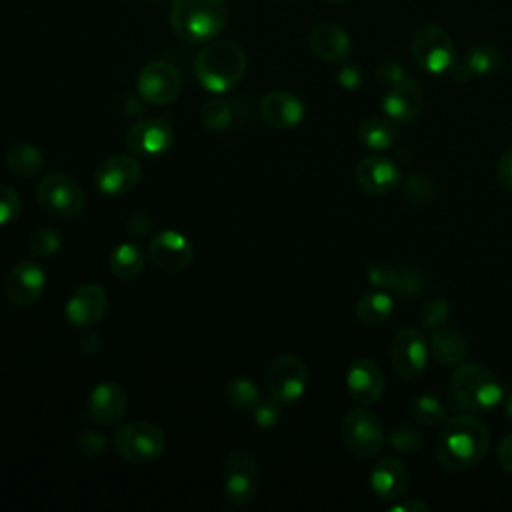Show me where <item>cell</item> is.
Here are the masks:
<instances>
[{
    "label": "cell",
    "instance_id": "cell-1",
    "mask_svg": "<svg viewBox=\"0 0 512 512\" xmlns=\"http://www.w3.org/2000/svg\"><path fill=\"white\" fill-rule=\"evenodd\" d=\"M490 444V434L484 422L462 414L450 418L436 442V458L448 470H468L476 466Z\"/></svg>",
    "mask_w": 512,
    "mask_h": 512
},
{
    "label": "cell",
    "instance_id": "cell-2",
    "mask_svg": "<svg viewBox=\"0 0 512 512\" xmlns=\"http://www.w3.org/2000/svg\"><path fill=\"white\" fill-rule=\"evenodd\" d=\"M246 68V52L234 40H210L194 60L196 80L212 94L234 88L246 74Z\"/></svg>",
    "mask_w": 512,
    "mask_h": 512
},
{
    "label": "cell",
    "instance_id": "cell-3",
    "mask_svg": "<svg viewBox=\"0 0 512 512\" xmlns=\"http://www.w3.org/2000/svg\"><path fill=\"white\" fill-rule=\"evenodd\" d=\"M226 22V0H172L170 26L184 42H210L224 30Z\"/></svg>",
    "mask_w": 512,
    "mask_h": 512
},
{
    "label": "cell",
    "instance_id": "cell-4",
    "mask_svg": "<svg viewBox=\"0 0 512 512\" xmlns=\"http://www.w3.org/2000/svg\"><path fill=\"white\" fill-rule=\"evenodd\" d=\"M450 398L458 408L484 412L502 400V384L488 366L460 362L450 376Z\"/></svg>",
    "mask_w": 512,
    "mask_h": 512
},
{
    "label": "cell",
    "instance_id": "cell-5",
    "mask_svg": "<svg viewBox=\"0 0 512 512\" xmlns=\"http://www.w3.org/2000/svg\"><path fill=\"white\" fill-rule=\"evenodd\" d=\"M410 56L426 74H446L456 64V48L450 34L436 24H422L410 40Z\"/></svg>",
    "mask_w": 512,
    "mask_h": 512
},
{
    "label": "cell",
    "instance_id": "cell-6",
    "mask_svg": "<svg viewBox=\"0 0 512 512\" xmlns=\"http://www.w3.org/2000/svg\"><path fill=\"white\" fill-rule=\"evenodd\" d=\"M114 448L120 458L130 464H150L162 456L166 448L164 432L144 420L122 424L114 434Z\"/></svg>",
    "mask_w": 512,
    "mask_h": 512
},
{
    "label": "cell",
    "instance_id": "cell-7",
    "mask_svg": "<svg viewBox=\"0 0 512 512\" xmlns=\"http://www.w3.org/2000/svg\"><path fill=\"white\" fill-rule=\"evenodd\" d=\"M42 210L54 218H74L82 214L86 206V196L76 180L66 174H48L38 184L36 192Z\"/></svg>",
    "mask_w": 512,
    "mask_h": 512
},
{
    "label": "cell",
    "instance_id": "cell-8",
    "mask_svg": "<svg viewBox=\"0 0 512 512\" xmlns=\"http://www.w3.org/2000/svg\"><path fill=\"white\" fill-rule=\"evenodd\" d=\"M340 434L346 448L360 458H372L384 446L382 422L368 408H354L346 412L342 418Z\"/></svg>",
    "mask_w": 512,
    "mask_h": 512
},
{
    "label": "cell",
    "instance_id": "cell-9",
    "mask_svg": "<svg viewBox=\"0 0 512 512\" xmlns=\"http://www.w3.org/2000/svg\"><path fill=\"white\" fill-rule=\"evenodd\" d=\"M258 462L246 448H236L226 458L224 494L228 504L242 508L250 504L258 490Z\"/></svg>",
    "mask_w": 512,
    "mask_h": 512
},
{
    "label": "cell",
    "instance_id": "cell-10",
    "mask_svg": "<svg viewBox=\"0 0 512 512\" xmlns=\"http://www.w3.org/2000/svg\"><path fill=\"white\" fill-rule=\"evenodd\" d=\"M306 382V364L292 354L278 356L266 372V388L270 396L280 404H292L300 400L306 390Z\"/></svg>",
    "mask_w": 512,
    "mask_h": 512
},
{
    "label": "cell",
    "instance_id": "cell-11",
    "mask_svg": "<svg viewBox=\"0 0 512 512\" xmlns=\"http://www.w3.org/2000/svg\"><path fill=\"white\" fill-rule=\"evenodd\" d=\"M136 90L148 104L164 106L180 96L182 78L172 64L164 60H154L138 72Z\"/></svg>",
    "mask_w": 512,
    "mask_h": 512
},
{
    "label": "cell",
    "instance_id": "cell-12",
    "mask_svg": "<svg viewBox=\"0 0 512 512\" xmlns=\"http://www.w3.org/2000/svg\"><path fill=\"white\" fill-rule=\"evenodd\" d=\"M392 368L406 380L418 378L428 362V344L418 328H400L392 340Z\"/></svg>",
    "mask_w": 512,
    "mask_h": 512
},
{
    "label": "cell",
    "instance_id": "cell-13",
    "mask_svg": "<svg viewBox=\"0 0 512 512\" xmlns=\"http://www.w3.org/2000/svg\"><path fill=\"white\" fill-rule=\"evenodd\" d=\"M140 176H142V166L138 158L130 154H114L96 168L94 182L102 194L118 196L128 192L132 186H136Z\"/></svg>",
    "mask_w": 512,
    "mask_h": 512
},
{
    "label": "cell",
    "instance_id": "cell-14",
    "mask_svg": "<svg viewBox=\"0 0 512 512\" xmlns=\"http://www.w3.org/2000/svg\"><path fill=\"white\" fill-rule=\"evenodd\" d=\"M148 256L158 270L174 274L192 262L194 250L190 240L178 230H162L150 240Z\"/></svg>",
    "mask_w": 512,
    "mask_h": 512
},
{
    "label": "cell",
    "instance_id": "cell-15",
    "mask_svg": "<svg viewBox=\"0 0 512 512\" xmlns=\"http://www.w3.org/2000/svg\"><path fill=\"white\" fill-rule=\"evenodd\" d=\"M44 286V268L32 260H20L10 268L4 282V292L14 306H30L42 296Z\"/></svg>",
    "mask_w": 512,
    "mask_h": 512
},
{
    "label": "cell",
    "instance_id": "cell-16",
    "mask_svg": "<svg viewBox=\"0 0 512 512\" xmlns=\"http://www.w3.org/2000/svg\"><path fill=\"white\" fill-rule=\"evenodd\" d=\"M174 144V132L160 118H144L134 122L126 132V146L142 156H162Z\"/></svg>",
    "mask_w": 512,
    "mask_h": 512
},
{
    "label": "cell",
    "instance_id": "cell-17",
    "mask_svg": "<svg viewBox=\"0 0 512 512\" xmlns=\"http://www.w3.org/2000/svg\"><path fill=\"white\" fill-rule=\"evenodd\" d=\"M368 282L378 290H392L402 296H418L424 290L422 272L410 266H396L390 262H376L368 270Z\"/></svg>",
    "mask_w": 512,
    "mask_h": 512
},
{
    "label": "cell",
    "instance_id": "cell-18",
    "mask_svg": "<svg viewBox=\"0 0 512 512\" xmlns=\"http://www.w3.org/2000/svg\"><path fill=\"white\" fill-rule=\"evenodd\" d=\"M424 90L416 80H406L398 86H392L382 96V110L388 118L396 122H412L416 120L424 110Z\"/></svg>",
    "mask_w": 512,
    "mask_h": 512
},
{
    "label": "cell",
    "instance_id": "cell-19",
    "mask_svg": "<svg viewBox=\"0 0 512 512\" xmlns=\"http://www.w3.org/2000/svg\"><path fill=\"white\" fill-rule=\"evenodd\" d=\"M108 308V294L98 284H82L66 302V318L74 326L96 324Z\"/></svg>",
    "mask_w": 512,
    "mask_h": 512
},
{
    "label": "cell",
    "instance_id": "cell-20",
    "mask_svg": "<svg viewBox=\"0 0 512 512\" xmlns=\"http://www.w3.org/2000/svg\"><path fill=\"white\" fill-rule=\"evenodd\" d=\"M346 386L350 396L364 404H376L384 394V376L376 362L368 358L354 360L346 372Z\"/></svg>",
    "mask_w": 512,
    "mask_h": 512
},
{
    "label": "cell",
    "instance_id": "cell-21",
    "mask_svg": "<svg viewBox=\"0 0 512 512\" xmlns=\"http://www.w3.org/2000/svg\"><path fill=\"white\" fill-rule=\"evenodd\" d=\"M304 112L302 100L286 90H272L260 100V114L272 128H296L304 120Z\"/></svg>",
    "mask_w": 512,
    "mask_h": 512
},
{
    "label": "cell",
    "instance_id": "cell-22",
    "mask_svg": "<svg viewBox=\"0 0 512 512\" xmlns=\"http://www.w3.org/2000/svg\"><path fill=\"white\" fill-rule=\"evenodd\" d=\"M356 180L370 194H388L400 184V170L384 156H364L356 164Z\"/></svg>",
    "mask_w": 512,
    "mask_h": 512
},
{
    "label": "cell",
    "instance_id": "cell-23",
    "mask_svg": "<svg viewBox=\"0 0 512 512\" xmlns=\"http://www.w3.org/2000/svg\"><path fill=\"white\" fill-rule=\"evenodd\" d=\"M128 406L126 390L116 382H100L88 398L90 418L98 424L118 422Z\"/></svg>",
    "mask_w": 512,
    "mask_h": 512
},
{
    "label": "cell",
    "instance_id": "cell-24",
    "mask_svg": "<svg viewBox=\"0 0 512 512\" xmlns=\"http://www.w3.org/2000/svg\"><path fill=\"white\" fill-rule=\"evenodd\" d=\"M310 48L320 60L340 64L350 56L352 40L338 24L324 22L310 32Z\"/></svg>",
    "mask_w": 512,
    "mask_h": 512
},
{
    "label": "cell",
    "instance_id": "cell-25",
    "mask_svg": "<svg viewBox=\"0 0 512 512\" xmlns=\"http://www.w3.org/2000/svg\"><path fill=\"white\" fill-rule=\"evenodd\" d=\"M502 66V52L488 42L472 46L462 62H456L452 76L456 82H468L474 76H490Z\"/></svg>",
    "mask_w": 512,
    "mask_h": 512
},
{
    "label": "cell",
    "instance_id": "cell-26",
    "mask_svg": "<svg viewBox=\"0 0 512 512\" xmlns=\"http://www.w3.org/2000/svg\"><path fill=\"white\" fill-rule=\"evenodd\" d=\"M408 486V470L396 458H382L370 470V488L372 492L382 498H400Z\"/></svg>",
    "mask_w": 512,
    "mask_h": 512
},
{
    "label": "cell",
    "instance_id": "cell-27",
    "mask_svg": "<svg viewBox=\"0 0 512 512\" xmlns=\"http://www.w3.org/2000/svg\"><path fill=\"white\" fill-rule=\"evenodd\" d=\"M430 352L440 364L456 366L464 360V356L468 352V340L456 328L442 326L432 332Z\"/></svg>",
    "mask_w": 512,
    "mask_h": 512
},
{
    "label": "cell",
    "instance_id": "cell-28",
    "mask_svg": "<svg viewBox=\"0 0 512 512\" xmlns=\"http://www.w3.org/2000/svg\"><path fill=\"white\" fill-rule=\"evenodd\" d=\"M6 166L18 178H32L44 168V154L30 142H18L8 148Z\"/></svg>",
    "mask_w": 512,
    "mask_h": 512
},
{
    "label": "cell",
    "instance_id": "cell-29",
    "mask_svg": "<svg viewBox=\"0 0 512 512\" xmlns=\"http://www.w3.org/2000/svg\"><path fill=\"white\" fill-rule=\"evenodd\" d=\"M394 310L392 298L384 290H374L364 294L356 304V318L364 326H380L384 324Z\"/></svg>",
    "mask_w": 512,
    "mask_h": 512
},
{
    "label": "cell",
    "instance_id": "cell-30",
    "mask_svg": "<svg viewBox=\"0 0 512 512\" xmlns=\"http://www.w3.org/2000/svg\"><path fill=\"white\" fill-rule=\"evenodd\" d=\"M358 140L372 150H386L398 140V128L386 118H368L358 126Z\"/></svg>",
    "mask_w": 512,
    "mask_h": 512
},
{
    "label": "cell",
    "instance_id": "cell-31",
    "mask_svg": "<svg viewBox=\"0 0 512 512\" xmlns=\"http://www.w3.org/2000/svg\"><path fill=\"white\" fill-rule=\"evenodd\" d=\"M108 266L116 278L134 280L140 276V272L144 268V254L136 244L124 242L114 248V252L110 254V260H108Z\"/></svg>",
    "mask_w": 512,
    "mask_h": 512
},
{
    "label": "cell",
    "instance_id": "cell-32",
    "mask_svg": "<svg viewBox=\"0 0 512 512\" xmlns=\"http://www.w3.org/2000/svg\"><path fill=\"white\" fill-rule=\"evenodd\" d=\"M226 398L240 412L254 410L256 404L262 400L258 386L250 378H234V380H230L226 384Z\"/></svg>",
    "mask_w": 512,
    "mask_h": 512
},
{
    "label": "cell",
    "instance_id": "cell-33",
    "mask_svg": "<svg viewBox=\"0 0 512 512\" xmlns=\"http://www.w3.org/2000/svg\"><path fill=\"white\" fill-rule=\"evenodd\" d=\"M200 122L210 132H224L232 124V108L222 98H208L200 108Z\"/></svg>",
    "mask_w": 512,
    "mask_h": 512
},
{
    "label": "cell",
    "instance_id": "cell-34",
    "mask_svg": "<svg viewBox=\"0 0 512 512\" xmlns=\"http://www.w3.org/2000/svg\"><path fill=\"white\" fill-rule=\"evenodd\" d=\"M410 412H412L414 420L420 422L422 426H436L446 420L444 402L432 394H422V396L414 398L410 404Z\"/></svg>",
    "mask_w": 512,
    "mask_h": 512
},
{
    "label": "cell",
    "instance_id": "cell-35",
    "mask_svg": "<svg viewBox=\"0 0 512 512\" xmlns=\"http://www.w3.org/2000/svg\"><path fill=\"white\" fill-rule=\"evenodd\" d=\"M60 232L54 228H36L28 238V248L34 256H52L60 250Z\"/></svg>",
    "mask_w": 512,
    "mask_h": 512
},
{
    "label": "cell",
    "instance_id": "cell-36",
    "mask_svg": "<svg viewBox=\"0 0 512 512\" xmlns=\"http://www.w3.org/2000/svg\"><path fill=\"white\" fill-rule=\"evenodd\" d=\"M450 318V304L444 298H432L424 302L420 310V320L428 330H438Z\"/></svg>",
    "mask_w": 512,
    "mask_h": 512
},
{
    "label": "cell",
    "instance_id": "cell-37",
    "mask_svg": "<svg viewBox=\"0 0 512 512\" xmlns=\"http://www.w3.org/2000/svg\"><path fill=\"white\" fill-rule=\"evenodd\" d=\"M390 446L392 450L400 452V454H414L422 448V436L416 428L412 426H396L392 436H390Z\"/></svg>",
    "mask_w": 512,
    "mask_h": 512
},
{
    "label": "cell",
    "instance_id": "cell-38",
    "mask_svg": "<svg viewBox=\"0 0 512 512\" xmlns=\"http://www.w3.org/2000/svg\"><path fill=\"white\" fill-rule=\"evenodd\" d=\"M404 194L414 204H426L434 198V184L424 174H410L404 180Z\"/></svg>",
    "mask_w": 512,
    "mask_h": 512
},
{
    "label": "cell",
    "instance_id": "cell-39",
    "mask_svg": "<svg viewBox=\"0 0 512 512\" xmlns=\"http://www.w3.org/2000/svg\"><path fill=\"white\" fill-rule=\"evenodd\" d=\"M374 76H376V80H378L380 84H384L386 88H392V86H398V84L410 80L408 70H406L402 64L394 62V60H386V62L378 64L376 70H374Z\"/></svg>",
    "mask_w": 512,
    "mask_h": 512
},
{
    "label": "cell",
    "instance_id": "cell-40",
    "mask_svg": "<svg viewBox=\"0 0 512 512\" xmlns=\"http://www.w3.org/2000/svg\"><path fill=\"white\" fill-rule=\"evenodd\" d=\"M20 214V196L14 188L0 184V226L12 222Z\"/></svg>",
    "mask_w": 512,
    "mask_h": 512
},
{
    "label": "cell",
    "instance_id": "cell-41",
    "mask_svg": "<svg viewBox=\"0 0 512 512\" xmlns=\"http://www.w3.org/2000/svg\"><path fill=\"white\" fill-rule=\"evenodd\" d=\"M254 420L260 428H272L280 422V402L274 398L260 400L254 408Z\"/></svg>",
    "mask_w": 512,
    "mask_h": 512
},
{
    "label": "cell",
    "instance_id": "cell-42",
    "mask_svg": "<svg viewBox=\"0 0 512 512\" xmlns=\"http://www.w3.org/2000/svg\"><path fill=\"white\" fill-rule=\"evenodd\" d=\"M336 80L338 84L344 88V90H358L362 86V80H364V74H362V68L356 66V64H344L338 74H336Z\"/></svg>",
    "mask_w": 512,
    "mask_h": 512
},
{
    "label": "cell",
    "instance_id": "cell-43",
    "mask_svg": "<svg viewBox=\"0 0 512 512\" xmlns=\"http://www.w3.org/2000/svg\"><path fill=\"white\" fill-rule=\"evenodd\" d=\"M496 178L506 190H512V146L500 156L496 164Z\"/></svg>",
    "mask_w": 512,
    "mask_h": 512
},
{
    "label": "cell",
    "instance_id": "cell-44",
    "mask_svg": "<svg viewBox=\"0 0 512 512\" xmlns=\"http://www.w3.org/2000/svg\"><path fill=\"white\" fill-rule=\"evenodd\" d=\"M104 444H106V440H104L98 432H94V430L84 432V434L80 436V440H78L80 452H82V454H88V456H94V454L102 452Z\"/></svg>",
    "mask_w": 512,
    "mask_h": 512
},
{
    "label": "cell",
    "instance_id": "cell-45",
    "mask_svg": "<svg viewBox=\"0 0 512 512\" xmlns=\"http://www.w3.org/2000/svg\"><path fill=\"white\" fill-rule=\"evenodd\" d=\"M496 460L498 464L512 474V432L506 434L502 438V442L498 444V450H496Z\"/></svg>",
    "mask_w": 512,
    "mask_h": 512
},
{
    "label": "cell",
    "instance_id": "cell-46",
    "mask_svg": "<svg viewBox=\"0 0 512 512\" xmlns=\"http://www.w3.org/2000/svg\"><path fill=\"white\" fill-rule=\"evenodd\" d=\"M416 510L426 512V510H428V504H424V502H420V500H408V502H400V504L390 506V512H416Z\"/></svg>",
    "mask_w": 512,
    "mask_h": 512
},
{
    "label": "cell",
    "instance_id": "cell-47",
    "mask_svg": "<svg viewBox=\"0 0 512 512\" xmlns=\"http://www.w3.org/2000/svg\"><path fill=\"white\" fill-rule=\"evenodd\" d=\"M80 346H82V350H84L86 354H94V352L100 348V340H98L96 334H86V336L82 338Z\"/></svg>",
    "mask_w": 512,
    "mask_h": 512
},
{
    "label": "cell",
    "instance_id": "cell-48",
    "mask_svg": "<svg viewBox=\"0 0 512 512\" xmlns=\"http://www.w3.org/2000/svg\"><path fill=\"white\" fill-rule=\"evenodd\" d=\"M504 412L508 414V418H512V392L504 400Z\"/></svg>",
    "mask_w": 512,
    "mask_h": 512
},
{
    "label": "cell",
    "instance_id": "cell-49",
    "mask_svg": "<svg viewBox=\"0 0 512 512\" xmlns=\"http://www.w3.org/2000/svg\"><path fill=\"white\" fill-rule=\"evenodd\" d=\"M328 2H332V4H344V2H348V0H328Z\"/></svg>",
    "mask_w": 512,
    "mask_h": 512
},
{
    "label": "cell",
    "instance_id": "cell-50",
    "mask_svg": "<svg viewBox=\"0 0 512 512\" xmlns=\"http://www.w3.org/2000/svg\"><path fill=\"white\" fill-rule=\"evenodd\" d=\"M510 72H512V58H510Z\"/></svg>",
    "mask_w": 512,
    "mask_h": 512
}]
</instances>
